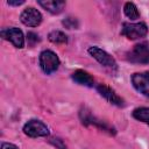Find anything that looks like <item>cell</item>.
I'll use <instances>...</instances> for the list:
<instances>
[{
  "mask_svg": "<svg viewBox=\"0 0 149 149\" xmlns=\"http://www.w3.org/2000/svg\"><path fill=\"white\" fill-rule=\"evenodd\" d=\"M127 61L136 64H148L149 63V43L143 42L134 45V48L127 52Z\"/></svg>",
  "mask_w": 149,
  "mask_h": 149,
  "instance_id": "obj_1",
  "label": "cell"
},
{
  "mask_svg": "<svg viewBox=\"0 0 149 149\" xmlns=\"http://www.w3.org/2000/svg\"><path fill=\"white\" fill-rule=\"evenodd\" d=\"M40 66L42 71L47 74L55 72L59 66V58L58 56L51 50H43L40 54Z\"/></svg>",
  "mask_w": 149,
  "mask_h": 149,
  "instance_id": "obj_2",
  "label": "cell"
},
{
  "mask_svg": "<svg viewBox=\"0 0 149 149\" xmlns=\"http://www.w3.org/2000/svg\"><path fill=\"white\" fill-rule=\"evenodd\" d=\"M147 33H148V27L143 22H139V23L125 22L121 29V34L126 36L128 40H137L144 37Z\"/></svg>",
  "mask_w": 149,
  "mask_h": 149,
  "instance_id": "obj_3",
  "label": "cell"
},
{
  "mask_svg": "<svg viewBox=\"0 0 149 149\" xmlns=\"http://www.w3.org/2000/svg\"><path fill=\"white\" fill-rule=\"evenodd\" d=\"M23 133L29 137H43L49 135V128L40 120H29L23 126Z\"/></svg>",
  "mask_w": 149,
  "mask_h": 149,
  "instance_id": "obj_4",
  "label": "cell"
},
{
  "mask_svg": "<svg viewBox=\"0 0 149 149\" xmlns=\"http://www.w3.org/2000/svg\"><path fill=\"white\" fill-rule=\"evenodd\" d=\"M79 116H80V120H81L83 125H86V126H88V125H94L95 127L100 128V129L104 130V132H107L108 134H113V135L115 134V130H114L113 127H111V126H108L106 122H104V121L97 119V118H95L94 115H92V114L90 113V111H87L86 108H84V109H81V111L79 112Z\"/></svg>",
  "mask_w": 149,
  "mask_h": 149,
  "instance_id": "obj_5",
  "label": "cell"
},
{
  "mask_svg": "<svg viewBox=\"0 0 149 149\" xmlns=\"http://www.w3.org/2000/svg\"><path fill=\"white\" fill-rule=\"evenodd\" d=\"M0 35L3 40L9 41L15 48L22 49L24 47V36H23L22 30L19 29V28H15V27L5 28V29L1 30Z\"/></svg>",
  "mask_w": 149,
  "mask_h": 149,
  "instance_id": "obj_6",
  "label": "cell"
},
{
  "mask_svg": "<svg viewBox=\"0 0 149 149\" xmlns=\"http://www.w3.org/2000/svg\"><path fill=\"white\" fill-rule=\"evenodd\" d=\"M88 54L102 66L109 68V69H115L116 68V62L115 59L105 50L100 49L99 47H90L88 48Z\"/></svg>",
  "mask_w": 149,
  "mask_h": 149,
  "instance_id": "obj_7",
  "label": "cell"
},
{
  "mask_svg": "<svg viewBox=\"0 0 149 149\" xmlns=\"http://www.w3.org/2000/svg\"><path fill=\"white\" fill-rule=\"evenodd\" d=\"M132 84L137 92L149 98V72H136L132 76Z\"/></svg>",
  "mask_w": 149,
  "mask_h": 149,
  "instance_id": "obj_8",
  "label": "cell"
},
{
  "mask_svg": "<svg viewBox=\"0 0 149 149\" xmlns=\"http://www.w3.org/2000/svg\"><path fill=\"white\" fill-rule=\"evenodd\" d=\"M20 20L24 26L28 27H37L42 22V14L34 7H28L26 8L21 15Z\"/></svg>",
  "mask_w": 149,
  "mask_h": 149,
  "instance_id": "obj_9",
  "label": "cell"
},
{
  "mask_svg": "<svg viewBox=\"0 0 149 149\" xmlns=\"http://www.w3.org/2000/svg\"><path fill=\"white\" fill-rule=\"evenodd\" d=\"M97 91H98V93H99L101 97H104L108 102H111V104H113V105H115V106H119V107L125 106L123 99H122L120 95H118V93H116L113 88H111L109 86H107V85H105V84H99V85H97Z\"/></svg>",
  "mask_w": 149,
  "mask_h": 149,
  "instance_id": "obj_10",
  "label": "cell"
},
{
  "mask_svg": "<svg viewBox=\"0 0 149 149\" xmlns=\"http://www.w3.org/2000/svg\"><path fill=\"white\" fill-rule=\"evenodd\" d=\"M71 78L79 85H83V86H87V87H92L94 85V79L93 77L84 71V70H76L72 74H71Z\"/></svg>",
  "mask_w": 149,
  "mask_h": 149,
  "instance_id": "obj_11",
  "label": "cell"
},
{
  "mask_svg": "<svg viewBox=\"0 0 149 149\" xmlns=\"http://www.w3.org/2000/svg\"><path fill=\"white\" fill-rule=\"evenodd\" d=\"M37 2L40 6H42L45 10H48L51 14H59L65 7V1L61 0H40Z\"/></svg>",
  "mask_w": 149,
  "mask_h": 149,
  "instance_id": "obj_12",
  "label": "cell"
},
{
  "mask_svg": "<svg viewBox=\"0 0 149 149\" xmlns=\"http://www.w3.org/2000/svg\"><path fill=\"white\" fill-rule=\"evenodd\" d=\"M48 38H49L50 42L56 43V44H65V43H68V36L61 30L50 31L49 35H48Z\"/></svg>",
  "mask_w": 149,
  "mask_h": 149,
  "instance_id": "obj_13",
  "label": "cell"
},
{
  "mask_svg": "<svg viewBox=\"0 0 149 149\" xmlns=\"http://www.w3.org/2000/svg\"><path fill=\"white\" fill-rule=\"evenodd\" d=\"M133 118L149 125V108L148 107H139L133 112Z\"/></svg>",
  "mask_w": 149,
  "mask_h": 149,
  "instance_id": "obj_14",
  "label": "cell"
},
{
  "mask_svg": "<svg viewBox=\"0 0 149 149\" xmlns=\"http://www.w3.org/2000/svg\"><path fill=\"white\" fill-rule=\"evenodd\" d=\"M123 12H125V15L130 20H136L140 17V12L133 2H126L123 6Z\"/></svg>",
  "mask_w": 149,
  "mask_h": 149,
  "instance_id": "obj_15",
  "label": "cell"
},
{
  "mask_svg": "<svg viewBox=\"0 0 149 149\" xmlns=\"http://www.w3.org/2000/svg\"><path fill=\"white\" fill-rule=\"evenodd\" d=\"M63 24H64L68 29H77L78 26H79L78 20H77L76 17H71V16L66 17L65 20H63Z\"/></svg>",
  "mask_w": 149,
  "mask_h": 149,
  "instance_id": "obj_16",
  "label": "cell"
},
{
  "mask_svg": "<svg viewBox=\"0 0 149 149\" xmlns=\"http://www.w3.org/2000/svg\"><path fill=\"white\" fill-rule=\"evenodd\" d=\"M50 143L51 144H54L56 148H58V149H66V147H65V144H64V142H63V140H61V139H51L50 140Z\"/></svg>",
  "mask_w": 149,
  "mask_h": 149,
  "instance_id": "obj_17",
  "label": "cell"
},
{
  "mask_svg": "<svg viewBox=\"0 0 149 149\" xmlns=\"http://www.w3.org/2000/svg\"><path fill=\"white\" fill-rule=\"evenodd\" d=\"M1 149H19L16 146H14V144H12V143H2L1 144Z\"/></svg>",
  "mask_w": 149,
  "mask_h": 149,
  "instance_id": "obj_18",
  "label": "cell"
},
{
  "mask_svg": "<svg viewBox=\"0 0 149 149\" xmlns=\"http://www.w3.org/2000/svg\"><path fill=\"white\" fill-rule=\"evenodd\" d=\"M7 3H8V5H10V6H20V5L24 3V0H16V1L8 0V1H7Z\"/></svg>",
  "mask_w": 149,
  "mask_h": 149,
  "instance_id": "obj_19",
  "label": "cell"
}]
</instances>
